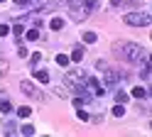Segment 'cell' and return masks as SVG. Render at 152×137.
Wrapping results in <instances>:
<instances>
[{"label": "cell", "instance_id": "6da1fadb", "mask_svg": "<svg viewBox=\"0 0 152 137\" xmlns=\"http://www.w3.org/2000/svg\"><path fill=\"white\" fill-rule=\"evenodd\" d=\"M113 52H115L120 59L130 61V64H137V61H142V59H147V52L140 44H135V42H115L113 44Z\"/></svg>", "mask_w": 152, "mask_h": 137}, {"label": "cell", "instance_id": "7a4b0ae2", "mask_svg": "<svg viewBox=\"0 0 152 137\" xmlns=\"http://www.w3.org/2000/svg\"><path fill=\"white\" fill-rule=\"evenodd\" d=\"M93 10H98V0H69V17L74 22H83Z\"/></svg>", "mask_w": 152, "mask_h": 137}, {"label": "cell", "instance_id": "3957f363", "mask_svg": "<svg viewBox=\"0 0 152 137\" xmlns=\"http://www.w3.org/2000/svg\"><path fill=\"white\" fill-rule=\"evenodd\" d=\"M123 20H125V25H130V27H147L152 22V12H147V10H137V12H128Z\"/></svg>", "mask_w": 152, "mask_h": 137}, {"label": "cell", "instance_id": "277c9868", "mask_svg": "<svg viewBox=\"0 0 152 137\" xmlns=\"http://www.w3.org/2000/svg\"><path fill=\"white\" fill-rule=\"evenodd\" d=\"M83 86H86V91H88L91 95H103V93H106V88H103L93 76H88V74H86V81H83Z\"/></svg>", "mask_w": 152, "mask_h": 137}, {"label": "cell", "instance_id": "5b68a950", "mask_svg": "<svg viewBox=\"0 0 152 137\" xmlns=\"http://www.w3.org/2000/svg\"><path fill=\"white\" fill-rule=\"evenodd\" d=\"M20 91H22L25 95H30V98H37V101L42 98V93L37 91V86H34L32 81H20Z\"/></svg>", "mask_w": 152, "mask_h": 137}, {"label": "cell", "instance_id": "8992f818", "mask_svg": "<svg viewBox=\"0 0 152 137\" xmlns=\"http://www.w3.org/2000/svg\"><path fill=\"white\" fill-rule=\"evenodd\" d=\"M103 78H106V86H108V88H113V86L118 83V74L113 71V68H108V66L103 68Z\"/></svg>", "mask_w": 152, "mask_h": 137}, {"label": "cell", "instance_id": "52a82bcc", "mask_svg": "<svg viewBox=\"0 0 152 137\" xmlns=\"http://www.w3.org/2000/svg\"><path fill=\"white\" fill-rule=\"evenodd\" d=\"M69 59H71V61H81V59H83V47L76 44V47L71 49V56H69Z\"/></svg>", "mask_w": 152, "mask_h": 137}, {"label": "cell", "instance_id": "ba28073f", "mask_svg": "<svg viewBox=\"0 0 152 137\" xmlns=\"http://www.w3.org/2000/svg\"><path fill=\"white\" fill-rule=\"evenodd\" d=\"M34 78H37V81H39V83H49V71H42V68H37V71H34Z\"/></svg>", "mask_w": 152, "mask_h": 137}, {"label": "cell", "instance_id": "9c48e42d", "mask_svg": "<svg viewBox=\"0 0 152 137\" xmlns=\"http://www.w3.org/2000/svg\"><path fill=\"white\" fill-rule=\"evenodd\" d=\"M10 32H12V34H15L17 39H20V37L25 34V25H22V22H15V25H12V29H10Z\"/></svg>", "mask_w": 152, "mask_h": 137}, {"label": "cell", "instance_id": "30bf717a", "mask_svg": "<svg viewBox=\"0 0 152 137\" xmlns=\"http://www.w3.org/2000/svg\"><path fill=\"white\" fill-rule=\"evenodd\" d=\"M25 37L30 39V42H34V39H39V29L32 27V29H25Z\"/></svg>", "mask_w": 152, "mask_h": 137}, {"label": "cell", "instance_id": "8fae6325", "mask_svg": "<svg viewBox=\"0 0 152 137\" xmlns=\"http://www.w3.org/2000/svg\"><path fill=\"white\" fill-rule=\"evenodd\" d=\"M130 95H135V98H145V95H147V88H145V86H135Z\"/></svg>", "mask_w": 152, "mask_h": 137}, {"label": "cell", "instance_id": "7c38bea8", "mask_svg": "<svg viewBox=\"0 0 152 137\" xmlns=\"http://www.w3.org/2000/svg\"><path fill=\"white\" fill-rule=\"evenodd\" d=\"M96 39H98L96 32H83V42L86 44H96Z\"/></svg>", "mask_w": 152, "mask_h": 137}, {"label": "cell", "instance_id": "4fadbf2b", "mask_svg": "<svg viewBox=\"0 0 152 137\" xmlns=\"http://www.w3.org/2000/svg\"><path fill=\"white\" fill-rule=\"evenodd\" d=\"M17 115H20V117H30L32 115V108L30 105H20V108H17Z\"/></svg>", "mask_w": 152, "mask_h": 137}, {"label": "cell", "instance_id": "5bb4252c", "mask_svg": "<svg viewBox=\"0 0 152 137\" xmlns=\"http://www.w3.org/2000/svg\"><path fill=\"white\" fill-rule=\"evenodd\" d=\"M115 101H118V103H123V105H125V103L130 101V93H125V91H118V93H115Z\"/></svg>", "mask_w": 152, "mask_h": 137}, {"label": "cell", "instance_id": "9a60e30c", "mask_svg": "<svg viewBox=\"0 0 152 137\" xmlns=\"http://www.w3.org/2000/svg\"><path fill=\"white\" fill-rule=\"evenodd\" d=\"M113 115H115V117H123V115H125V105H123V103H115V108H113Z\"/></svg>", "mask_w": 152, "mask_h": 137}, {"label": "cell", "instance_id": "2e32d148", "mask_svg": "<svg viewBox=\"0 0 152 137\" xmlns=\"http://www.w3.org/2000/svg\"><path fill=\"white\" fill-rule=\"evenodd\" d=\"M49 27H52V29H61V27H64V20H61V17H52Z\"/></svg>", "mask_w": 152, "mask_h": 137}, {"label": "cell", "instance_id": "e0dca14e", "mask_svg": "<svg viewBox=\"0 0 152 137\" xmlns=\"http://www.w3.org/2000/svg\"><path fill=\"white\" fill-rule=\"evenodd\" d=\"M69 61H71V59L66 54H56V64H59V66H69Z\"/></svg>", "mask_w": 152, "mask_h": 137}, {"label": "cell", "instance_id": "ac0fdd59", "mask_svg": "<svg viewBox=\"0 0 152 137\" xmlns=\"http://www.w3.org/2000/svg\"><path fill=\"white\" fill-rule=\"evenodd\" d=\"M20 135H25V137L34 135V127H32V125H22V127H20Z\"/></svg>", "mask_w": 152, "mask_h": 137}, {"label": "cell", "instance_id": "d6986e66", "mask_svg": "<svg viewBox=\"0 0 152 137\" xmlns=\"http://www.w3.org/2000/svg\"><path fill=\"white\" fill-rule=\"evenodd\" d=\"M0 110H3L5 115H7V113H12V103H10V101H3V103H0Z\"/></svg>", "mask_w": 152, "mask_h": 137}, {"label": "cell", "instance_id": "ffe728a7", "mask_svg": "<svg viewBox=\"0 0 152 137\" xmlns=\"http://www.w3.org/2000/svg\"><path fill=\"white\" fill-rule=\"evenodd\" d=\"M7 68H10V64H7V61H5V59H3V56H0V76H3V74L7 71Z\"/></svg>", "mask_w": 152, "mask_h": 137}, {"label": "cell", "instance_id": "44dd1931", "mask_svg": "<svg viewBox=\"0 0 152 137\" xmlns=\"http://www.w3.org/2000/svg\"><path fill=\"white\" fill-rule=\"evenodd\" d=\"M76 115H79V120H83V122H88V120H91V115H88L86 110H79Z\"/></svg>", "mask_w": 152, "mask_h": 137}, {"label": "cell", "instance_id": "7402d4cb", "mask_svg": "<svg viewBox=\"0 0 152 137\" xmlns=\"http://www.w3.org/2000/svg\"><path fill=\"white\" fill-rule=\"evenodd\" d=\"M54 91H56V95H59V98H69V93H66V91H64V88H61V86H56V88H54Z\"/></svg>", "mask_w": 152, "mask_h": 137}, {"label": "cell", "instance_id": "603a6c76", "mask_svg": "<svg viewBox=\"0 0 152 137\" xmlns=\"http://www.w3.org/2000/svg\"><path fill=\"white\" fill-rule=\"evenodd\" d=\"M39 59H42V54H39V52H34L32 59H30V64H32V66H34V64H39Z\"/></svg>", "mask_w": 152, "mask_h": 137}, {"label": "cell", "instance_id": "cb8c5ba5", "mask_svg": "<svg viewBox=\"0 0 152 137\" xmlns=\"http://www.w3.org/2000/svg\"><path fill=\"white\" fill-rule=\"evenodd\" d=\"M7 34H10V27H7V25H0V37H7Z\"/></svg>", "mask_w": 152, "mask_h": 137}, {"label": "cell", "instance_id": "d4e9b609", "mask_svg": "<svg viewBox=\"0 0 152 137\" xmlns=\"http://www.w3.org/2000/svg\"><path fill=\"white\" fill-rule=\"evenodd\" d=\"M32 0H15V5H20V7H30Z\"/></svg>", "mask_w": 152, "mask_h": 137}, {"label": "cell", "instance_id": "484cf974", "mask_svg": "<svg viewBox=\"0 0 152 137\" xmlns=\"http://www.w3.org/2000/svg\"><path fill=\"white\" fill-rule=\"evenodd\" d=\"M83 103H86V98H74V105L76 108H83Z\"/></svg>", "mask_w": 152, "mask_h": 137}, {"label": "cell", "instance_id": "4316f807", "mask_svg": "<svg viewBox=\"0 0 152 137\" xmlns=\"http://www.w3.org/2000/svg\"><path fill=\"white\" fill-rule=\"evenodd\" d=\"M17 54H20V56H27V49L20 44V47H17Z\"/></svg>", "mask_w": 152, "mask_h": 137}, {"label": "cell", "instance_id": "83f0119b", "mask_svg": "<svg viewBox=\"0 0 152 137\" xmlns=\"http://www.w3.org/2000/svg\"><path fill=\"white\" fill-rule=\"evenodd\" d=\"M118 5H123V0H110V7H118Z\"/></svg>", "mask_w": 152, "mask_h": 137}, {"label": "cell", "instance_id": "f1b7e54d", "mask_svg": "<svg viewBox=\"0 0 152 137\" xmlns=\"http://www.w3.org/2000/svg\"><path fill=\"white\" fill-rule=\"evenodd\" d=\"M0 3H5V0H0Z\"/></svg>", "mask_w": 152, "mask_h": 137}]
</instances>
